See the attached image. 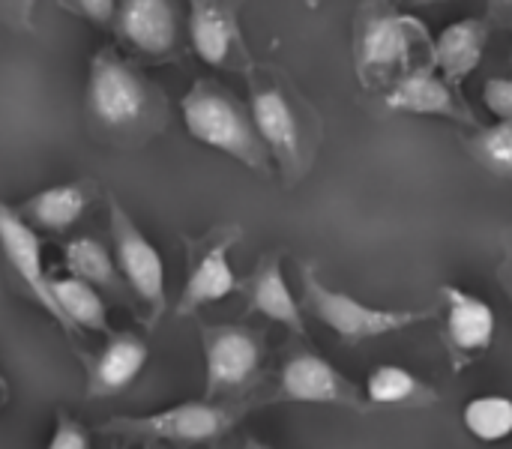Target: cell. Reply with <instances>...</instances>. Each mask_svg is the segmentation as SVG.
I'll return each mask as SVG.
<instances>
[{
    "instance_id": "8",
    "label": "cell",
    "mask_w": 512,
    "mask_h": 449,
    "mask_svg": "<svg viewBox=\"0 0 512 449\" xmlns=\"http://www.w3.org/2000/svg\"><path fill=\"white\" fill-rule=\"evenodd\" d=\"M108 222H111L114 261H117L120 279H123L126 291H132V297L138 300V306L144 312V327L153 330L162 321L165 306H168L165 261L117 198H108Z\"/></svg>"
},
{
    "instance_id": "14",
    "label": "cell",
    "mask_w": 512,
    "mask_h": 449,
    "mask_svg": "<svg viewBox=\"0 0 512 449\" xmlns=\"http://www.w3.org/2000/svg\"><path fill=\"white\" fill-rule=\"evenodd\" d=\"M0 246H3L6 264L21 279L27 294L63 330V318H60V309H57L54 294H51V276L45 273V264H42V240H39L36 228H30L18 216V210L9 207L6 201H0Z\"/></svg>"
},
{
    "instance_id": "25",
    "label": "cell",
    "mask_w": 512,
    "mask_h": 449,
    "mask_svg": "<svg viewBox=\"0 0 512 449\" xmlns=\"http://www.w3.org/2000/svg\"><path fill=\"white\" fill-rule=\"evenodd\" d=\"M45 449H93V444H90L87 429L78 420H72L69 414H57L54 435Z\"/></svg>"
},
{
    "instance_id": "17",
    "label": "cell",
    "mask_w": 512,
    "mask_h": 449,
    "mask_svg": "<svg viewBox=\"0 0 512 449\" xmlns=\"http://www.w3.org/2000/svg\"><path fill=\"white\" fill-rule=\"evenodd\" d=\"M282 249H270L258 258L255 270L249 273L246 282H240V291L246 297V315H264L267 321L282 324L294 336L306 339V324L300 315V306L285 282L282 273Z\"/></svg>"
},
{
    "instance_id": "19",
    "label": "cell",
    "mask_w": 512,
    "mask_h": 449,
    "mask_svg": "<svg viewBox=\"0 0 512 449\" xmlns=\"http://www.w3.org/2000/svg\"><path fill=\"white\" fill-rule=\"evenodd\" d=\"M489 36L492 27L483 18H462L447 24L435 39V54H432V63L444 75V81L459 87L480 66Z\"/></svg>"
},
{
    "instance_id": "2",
    "label": "cell",
    "mask_w": 512,
    "mask_h": 449,
    "mask_svg": "<svg viewBox=\"0 0 512 449\" xmlns=\"http://www.w3.org/2000/svg\"><path fill=\"white\" fill-rule=\"evenodd\" d=\"M252 123L276 162V174L291 189L306 180L324 144V120L291 75L273 63L246 72Z\"/></svg>"
},
{
    "instance_id": "27",
    "label": "cell",
    "mask_w": 512,
    "mask_h": 449,
    "mask_svg": "<svg viewBox=\"0 0 512 449\" xmlns=\"http://www.w3.org/2000/svg\"><path fill=\"white\" fill-rule=\"evenodd\" d=\"M69 15L96 21V24H108L117 18V3L111 0H75V3H60Z\"/></svg>"
},
{
    "instance_id": "28",
    "label": "cell",
    "mask_w": 512,
    "mask_h": 449,
    "mask_svg": "<svg viewBox=\"0 0 512 449\" xmlns=\"http://www.w3.org/2000/svg\"><path fill=\"white\" fill-rule=\"evenodd\" d=\"M501 282L507 285V291L512 294V243H510V249H507V258H504V264H501Z\"/></svg>"
},
{
    "instance_id": "22",
    "label": "cell",
    "mask_w": 512,
    "mask_h": 449,
    "mask_svg": "<svg viewBox=\"0 0 512 449\" xmlns=\"http://www.w3.org/2000/svg\"><path fill=\"white\" fill-rule=\"evenodd\" d=\"M63 261L69 267V276L93 285V288H105L114 294H126V285L120 279L114 252L99 240V237H75L66 243L63 249Z\"/></svg>"
},
{
    "instance_id": "23",
    "label": "cell",
    "mask_w": 512,
    "mask_h": 449,
    "mask_svg": "<svg viewBox=\"0 0 512 449\" xmlns=\"http://www.w3.org/2000/svg\"><path fill=\"white\" fill-rule=\"evenodd\" d=\"M465 429L486 444H498L512 435V399L480 396L465 405Z\"/></svg>"
},
{
    "instance_id": "10",
    "label": "cell",
    "mask_w": 512,
    "mask_h": 449,
    "mask_svg": "<svg viewBox=\"0 0 512 449\" xmlns=\"http://www.w3.org/2000/svg\"><path fill=\"white\" fill-rule=\"evenodd\" d=\"M264 402H300V405H339L357 414L369 411L360 387L348 381L330 360L309 345H294L276 375V387ZM261 402V405H264Z\"/></svg>"
},
{
    "instance_id": "11",
    "label": "cell",
    "mask_w": 512,
    "mask_h": 449,
    "mask_svg": "<svg viewBox=\"0 0 512 449\" xmlns=\"http://www.w3.org/2000/svg\"><path fill=\"white\" fill-rule=\"evenodd\" d=\"M189 39L195 54L225 72H249L255 66L252 51L240 30V6L225 0H192Z\"/></svg>"
},
{
    "instance_id": "26",
    "label": "cell",
    "mask_w": 512,
    "mask_h": 449,
    "mask_svg": "<svg viewBox=\"0 0 512 449\" xmlns=\"http://www.w3.org/2000/svg\"><path fill=\"white\" fill-rule=\"evenodd\" d=\"M483 102L495 117L512 123V78H504V75L489 78V84L483 87Z\"/></svg>"
},
{
    "instance_id": "6",
    "label": "cell",
    "mask_w": 512,
    "mask_h": 449,
    "mask_svg": "<svg viewBox=\"0 0 512 449\" xmlns=\"http://www.w3.org/2000/svg\"><path fill=\"white\" fill-rule=\"evenodd\" d=\"M201 351L207 402H246L264 378V330L246 324H201Z\"/></svg>"
},
{
    "instance_id": "24",
    "label": "cell",
    "mask_w": 512,
    "mask_h": 449,
    "mask_svg": "<svg viewBox=\"0 0 512 449\" xmlns=\"http://www.w3.org/2000/svg\"><path fill=\"white\" fill-rule=\"evenodd\" d=\"M465 147L483 168L512 180V123L501 120L495 126H480L474 135L465 138Z\"/></svg>"
},
{
    "instance_id": "13",
    "label": "cell",
    "mask_w": 512,
    "mask_h": 449,
    "mask_svg": "<svg viewBox=\"0 0 512 449\" xmlns=\"http://www.w3.org/2000/svg\"><path fill=\"white\" fill-rule=\"evenodd\" d=\"M114 30L126 48L150 60H174L180 51V15L168 0H126L117 6Z\"/></svg>"
},
{
    "instance_id": "29",
    "label": "cell",
    "mask_w": 512,
    "mask_h": 449,
    "mask_svg": "<svg viewBox=\"0 0 512 449\" xmlns=\"http://www.w3.org/2000/svg\"><path fill=\"white\" fill-rule=\"evenodd\" d=\"M6 399H9V384H6V378H3V372H0V408L6 405Z\"/></svg>"
},
{
    "instance_id": "30",
    "label": "cell",
    "mask_w": 512,
    "mask_h": 449,
    "mask_svg": "<svg viewBox=\"0 0 512 449\" xmlns=\"http://www.w3.org/2000/svg\"><path fill=\"white\" fill-rule=\"evenodd\" d=\"M240 449H270V447H264L261 441H255V438H249V441H246V444H243V447H240Z\"/></svg>"
},
{
    "instance_id": "15",
    "label": "cell",
    "mask_w": 512,
    "mask_h": 449,
    "mask_svg": "<svg viewBox=\"0 0 512 449\" xmlns=\"http://www.w3.org/2000/svg\"><path fill=\"white\" fill-rule=\"evenodd\" d=\"M384 105L390 111H405V114H429V117H447L456 123H465L471 129H480L477 114L468 108L462 99L459 87L444 81V75L432 66H420L402 81H396L387 93H381Z\"/></svg>"
},
{
    "instance_id": "5",
    "label": "cell",
    "mask_w": 512,
    "mask_h": 449,
    "mask_svg": "<svg viewBox=\"0 0 512 449\" xmlns=\"http://www.w3.org/2000/svg\"><path fill=\"white\" fill-rule=\"evenodd\" d=\"M255 408V402H183L156 414L144 417H117L105 423L99 432L111 438H123L129 444L135 441H162L180 449L201 447L225 438L246 414Z\"/></svg>"
},
{
    "instance_id": "9",
    "label": "cell",
    "mask_w": 512,
    "mask_h": 449,
    "mask_svg": "<svg viewBox=\"0 0 512 449\" xmlns=\"http://www.w3.org/2000/svg\"><path fill=\"white\" fill-rule=\"evenodd\" d=\"M243 240V228L228 222L201 237H186V282L177 300V318H192L204 306L222 303L240 291V279L231 267V249Z\"/></svg>"
},
{
    "instance_id": "4",
    "label": "cell",
    "mask_w": 512,
    "mask_h": 449,
    "mask_svg": "<svg viewBox=\"0 0 512 449\" xmlns=\"http://www.w3.org/2000/svg\"><path fill=\"white\" fill-rule=\"evenodd\" d=\"M180 114L189 135L204 147H213L237 159L240 165H246L264 180L276 174L273 159L252 123L249 108L225 84L213 78H198L180 99Z\"/></svg>"
},
{
    "instance_id": "3",
    "label": "cell",
    "mask_w": 512,
    "mask_h": 449,
    "mask_svg": "<svg viewBox=\"0 0 512 449\" xmlns=\"http://www.w3.org/2000/svg\"><path fill=\"white\" fill-rule=\"evenodd\" d=\"M435 42L423 21L390 3H363L354 18V69L366 90L387 93L420 66H432Z\"/></svg>"
},
{
    "instance_id": "12",
    "label": "cell",
    "mask_w": 512,
    "mask_h": 449,
    "mask_svg": "<svg viewBox=\"0 0 512 449\" xmlns=\"http://www.w3.org/2000/svg\"><path fill=\"white\" fill-rule=\"evenodd\" d=\"M438 297L444 303V351L450 369L462 372L492 348L498 327L495 309L456 285H441Z\"/></svg>"
},
{
    "instance_id": "20",
    "label": "cell",
    "mask_w": 512,
    "mask_h": 449,
    "mask_svg": "<svg viewBox=\"0 0 512 449\" xmlns=\"http://www.w3.org/2000/svg\"><path fill=\"white\" fill-rule=\"evenodd\" d=\"M51 294L63 318V333L75 339L81 330L105 333L108 330V306L99 291L75 276H51Z\"/></svg>"
},
{
    "instance_id": "1",
    "label": "cell",
    "mask_w": 512,
    "mask_h": 449,
    "mask_svg": "<svg viewBox=\"0 0 512 449\" xmlns=\"http://www.w3.org/2000/svg\"><path fill=\"white\" fill-rule=\"evenodd\" d=\"M84 117L96 141L138 150L168 126V96L117 48L105 45L90 60Z\"/></svg>"
},
{
    "instance_id": "18",
    "label": "cell",
    "mask_w": 512,
    "mask_h": 449,
    "mask_svg": "<svg viewBox=\"0 0 512 449\" xmlns=\"http://www.w3.org/2000/svg\"><path fill=\"white\" fill-rule=\"evenodd\" d=\"M93 198H96V183H90V180L60 183V186H48V189L30 195L18 207V216L30 228L48 231V234H63L75 222H81V216L90 210Z\"/></svg>"
},
{
    "instance_id": "21",
    "label": "cell",
    "mask_w": 512,
    "mask_h": 449,
    "mask_svg": "<svg viewBox=\"0 0 512 449\" xmlns=\"http://www.w3.org/2000/svg\"><path fill=\"white\" fill-rule=\"evenodd\" d=\"M366 399L384 408H432L441 393L402 366H378L366 381Z\"/></svg>"
},
{
    "instance_id": "7",
    "label": "cell",
    "mask_w": 512,
    "mask_h": 449,
    "mask_svg": "<svg viewBox=\"0 0 512 449\" xmlns=\"http://www.w3.org/2000/svg\"><path fill=\"white\" fill-rule=\"evenodd\" d=\"M303 306L324 324L330 327L345 345H360L366 339H378V336H390L399 333L405 327L423 324L429 318H435V309H378V306H366L357 297L345 294V291H333L330 285L321 282V276L315 273V264H303Z\"/></svg>"
},
{
    "instance_id": "16",
    "label": "cell",
    "mask_w": 512,
    "mask_h": 449,
    "mask_svg": "<svg viewBox=\"0 0 512 449\" xmlns=\"http://www.w3.org/2000/svg\"><path fill=\"white\" fill-rule=\"evenodd\" d=\"M87 372V396L111 399L135 384L141 369L147 366V345L135 333H111L108 342L93 354H78Z\"/></svg>"
}]
</instances>
